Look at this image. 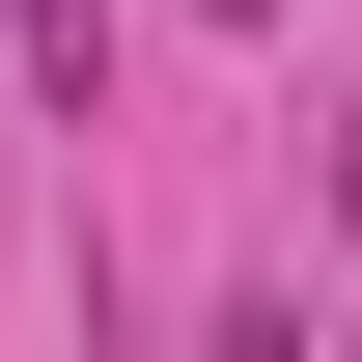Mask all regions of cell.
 Returning <instances> with one entry per match:
<instances>
[{"label": "cell", "mask_w": 362, "mask_h": 362, "mask_svg": "<svg viewBox=\"0 0 362 362\" xmlns=\"http://www.w3.org/2000/svg\"><path fill=\"white\" fill-rule=\"evenodd\" d=\"M28 56H56V112H84V84H112V0H28Z\"/></svg>", "instance_id": "cell-1"}, {"label": "cell", "mask_w": 362, "mask_h": 362, "mask_svg": "<svg viewBox=\"0 0 362 362\" xmlns=\"http://www.w3.org/2000/svg\"><path fill=\"white\" fill-rule=\"evenodd\" d=\"M334 223H362V139H334Z\"/></svg>", "instance_id": "cell-2"}]
</instances>
